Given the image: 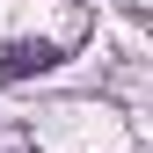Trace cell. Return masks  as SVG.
Listing matches in <instances>:
<instances>
[{
	"label": "cell",
	"instance_id": "obj_1",
	"mask_svg": "<svg viewBox=\"0 0 153 153\" xmlns=\"http://www.w3.org/2000/svg\"><path fill=\"white\" fill-rule=\"evenodd\" d=\"M59 66V44L44 36H7L0 44V80H29V73H51Z\"/></svg>",
	"mask_w": 153,
	"mask_h": 153
}]
</instances>
